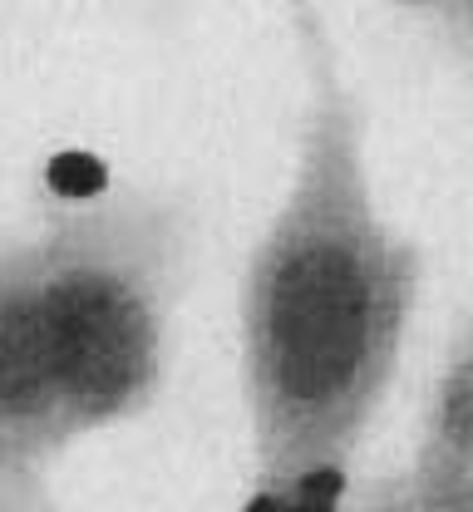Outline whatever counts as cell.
Returning a JSON list of instances; mask_svg holds the SVG:
<instances>
[{
    "label": "cell",
    "instance_id": "obj_3",
    "mask_svg": "<svg viewBox=\"0 0 473 512\" xmlns=\"http://www.w3.org/2000/svg\"><path fill=\"white\" fill-rule=\"evenodd\" d=\"M0 444L40 463L74 448L20 232L0 237Z\"/></svg>",
    "mask_w": 473,
    "mask_h": 512
},
{
    "label": "cell",
    "instance_id": "obj_5",
    "mask_svg": "<svg viewBox=\"0 0 473 512\" xmlns=\"http://www.w3.org/2000/svg\"><path fill=\"white\" fill-rule=\"evenodd\" d=\"M50 473H55V463L25 458L0 444V512H65Z\"/></svg>",
    "mask_w": 473,
    "mask_h": 512
},
{
    "label": "cell",
    "instance_id": "obj_4",
    "mask_svg": "<svg viewBox=\"0 0 473 512\" xmlns=\"http://www.w3.org/2000/svg\"><path fill=\"white\" fill-rule=\"evenodd\" d=\"M473 478V345L444 370L434 424H429V468L424 483H469Z\"/></svg>",
    "mask_w": 473,
    "mask_h": 512
},
{
    "label": "cell",
    "instance_id": "obj_6",
    "mask_svg": "<svg viewBox=\"0 0 473 512\" xmlns=\"http://www.w3.org/2000/svg\"><path fill=\"white\" fill-rule=\"evenodd\" d=\"M429 10H434V15H439V20L454 30V35H459V45L473 55V0H434Z\"/></svg>",
    "mask_w": 473,
    "mask_h": 512
},
{
    "label": "cell",
    "instance_id": "obj_2",
    "mask_svg": "<svg viewBox=\"0 0 473 512\" xmlns=\"http://www.w3.org/2000/svg\"><path fill=\"white\" fill-rule=\"evenodd\" d=\"M193 242V207L138 183L50 197L20 232L74 444L158 404Z\"/></svg>",
    "mask_w": 473,
    "mask_h": 512
},
{
    "label": "cell",
    "instance_id": "obj_7",
    "mask_svg": "<svg viewBox=\"0 0 473 512\" xmlns=\"http://www.w3.org/2000/svg\"><path fill=\"white\" fill-rule=\"evenodd\" d=\"M400 5H434V0H400Z\"/></svg>",
    "mask_w": 473,
    "mask_h": 512
},
{
    "label": "cell",
    "instance_id": "obj_1",
    "mask_svg": "<svg viewBox=\"0 0 473 512\" xmlns=\"http://www.w3.org/2000/svg\"><path fill=\"white\" fill-rule=\"evenodd\" d=\"M301 55V119L281 197L237 296V380L257 478L345 468L400 375L419 252L385 217L365 114L316 0H286Z\"/></svg>",
    "mask_w": 473,
    "mask_h": 512
}]
</instances>
